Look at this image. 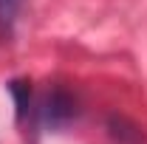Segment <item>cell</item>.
Instances as JSON below:
<instances>
[{"instance_id":"obj_1","label":"cell","mask_w":147,"mask_h":144,"mask_svg":"<svg viewBox=\"0 0 147 144\" xmlns=\"http://www.w3.org/2000/svg\"><path fill=\"white\" fill-rule=\"evenodd\" d=\"M74 119H76V99L65 88H51L40 102V122L48 130H59L71 124Z\"/></svg>"},{"instance_id":"obj_2","label":"cell","mask_w":147,"mask_h":144,"mask_svg":"<svg viewBox=\"0 0 147 144\" xmlns=\"http://www.w3.org/2000/svg\"><path fill=\"white\" fill-rule=\"evenodd\" d=\"M9 93L14 96L17 119L23 122L26 113H28V105H31V82H26V79H11V82H9Z\"/></svg>"},{"instance_id":"obj_3","label":"cell","mask_w":147,"mask_h":144,"mask_svg":"<svg viewBox=\"0 0 147 144\" xmlns=\"http://www.w3.org/2000/svg\"><path fill=\"white\" fill-rule=\"evenodd\" d=\"M20 9H23V0H0V28L3 31H11L14 28Z\"/></svg>"}]
</instances>
